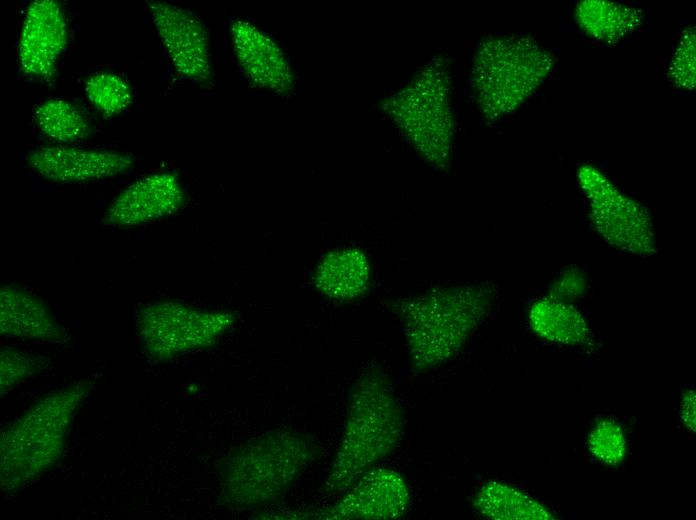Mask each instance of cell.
<instances>
[{"label": "cell", "instance_id": "obj_5", "mask_svg": "<svg viewBox=\"0 0 696 520\" xmlns=\"http://www.w3.org/2000/svg\"><path fill=\"white\" fill-rule=\"evenodd\" d=\"M232 322L228 312L204 311L163 300L138 309L136 331L145 355L160 362L213 344Z\"/></svg>", "mask_w": 696, "mask_h": 520}, {"label": "cell", "instance_id": "obj_1", "mask_svg": "<svg viewBox=\"0 0 696 520\" xmlns=\"http://www.w3.org/2000/svg\"><path fill=\"white\" fill-rule=\"evenodd\" d=\"M404 411L389 379L369 370L353 385L341 439L325 479L327 494H341L400 445Z\"/></svg>", "mask_w": 696, "mask_h": 520}, {"label": "cell", "instance_id": "obj_16", "mask_svg": "<svg viewBox=\"0 0 696 520\" xmlns=\"http://www.w3.org/2000/svg\"><path fill=\"white\" fill-rule=\"evenodd\" d=\"M85 93L91 105L104 117L124 112L132 103V89L120 75L98 72L85 81Z\"/></svg>", "mask_w": 696, "mask_h": 520}, {"label": "cell", "instance_id": "obj_17", "mask_svg": "<svg viewBox=\"0 0 696 520\" xmlns=\"http://www.w3.org/2000/svg\"><path fill=\"white\" fill-rule=\"evenodd\" d=\"M47 364V359L41 355L27 353L14 347H2L0 351L1 396L41 373Z\"/></svg>", "mask_w": 696, "mask_h": 520}, {"label": "cell", "instance_id": "obj_10", "mask_svg": "<svg viewBox=\"0 0 696 520\" xmlns=\"http://www.w3.org/2000/svg\"><path fill=\"white\" fill-rule=\"evenodd\" d=\"M184 201L185 192L175 174L151 173L126 186L109 204L103 221L112 227H137L176 212Z\"/></svg>", "mask_w": 696, "mask_h": 520}, {"label": "cell", "instance_id": "obj_18", "mask_svg": "<svg viewBox=\"0 0 696 520\" xmlns=\"http://www.w3.org/2000/svg\"><path fill=\"white\" fill-rule=\"evenodd\" d=\"M590 452L601 462L609 465L619 464L625 457L626 439L621 427L611 420L596 423L589 434Z\"/></svg>", "mask_w": 696, "mask_h": 520}, {"label": "cell", "instance_id": "obj_6", "mask_svg": "<svg viewBox=\"0 0 696 520\" xmlns=\"http://www.w3.org/2000/svg\"><path fill=\"white\" fill-rule=\"evenodd\" d=\"M333 504L303 518L323 520H388L406 514L411 492L395 468L377 465L361 475Z\"/></svg>", "mask_w": 696, "mask_h": 520}, {"label": "cell", "instance_id": "obj_8", "mask_svg": "<svg viewBox=\"0 0 696 520\" xmlns=\"http://www.w3.org/2000/svg\"><path fill=\"white\" fill-rule=\"evenodd\" d=\"M29 167L54 183L75 184L127 174L135 165L131 153L71 145L39 146L27 157Z\"/></svg>", "mask_w": 696, "mask_h": 520}, {"label": "cell", "instance_id": "obj_3", "mask_svg": "<svg viewBox=\"0 0 696 520\" xmlns=\"http://www.w3.org/2000/svg\"><path fill=\"white\" fill-rule=\"evenodd\" d=\"M317 452L308 436L291 429H275L253 438L222 462V501L236 510L278 501L316 459Z\"/></svg>", "mask_w": 696, "mask_h": 520}, {"label": "cell", "instance_id": "obj_14", "mask_svg": "<svg viewBox=\"0 0 696 520\" xmlns=\"http://www.w3.org/2000/svg\"><path fill=\"white\" fill-rule=\"evenodd\" d=\"M529 318L532 328L550 341L576 344L587 335V326L580 313L558 300L537 302L532 306Z\"/></svg>", "mask_w": 696, "mask_h": 520}, {"label": "cell", "instance_id": "obj_9", "mask_svg": "<svg viewBox=\"0 0 696 520\" xmlns=\"http://www.w3.org/2000/svg\"><path fill=\"white\" fill-rule=\"evenodd\" d=\"M68 24L55 0H36L27 8L19 43L18 63L23 75L48 80L67 46Z\"/></svg>", "mask_w": 696, "mask_h": 520}, {"label": "cell", "instance_id": "obj_15", "mask_svg": "<svg viewBox=\"0 0 696 520\" xmlns=\"http://www.w3.org/2000/svg\"><path fill=\"white\" fill-rule=\"evenodd\" d=\"M34 119L41 133L62 145L82 141L90 134L83 113L65 99L52 98L42 102L35 110Z\"/></svg>", "mask_w": 696, "mask_h": 520}, {"label": "cell", "instance_id": "obj_2", "mask_svg": "<svg viewBox=\"0 0 696 520\" xmlns=\"http://www.w3.org/2000/svg\"><path fill=\"white\" fill-rule=\"evenodd\" d=\"M93 385L81 380L33 403L1 432L0 483L14 493L51 470L60 460L68 434Z\"/></svg>", "mask_w": 696, "mask_h": 520}, {"label": "cell", "instance_id": "obj_20", "mask_svg": "<svg viewBox=\"0 0 696 520\" xmlns=\"http://www.w3.org/2000/svg\"><path fill=\"white\" fill-rule=\"evenodd\" d=\"M681 417L684 425L690 429L695 430V393L694 391L688 390L683 394L680 409Z\"/></svg>", "mask_w": 696, "mask_h": 520}, {"label": "cell", "instance_id": "obj_7", "mask_svg": "<svg viewBox=\"0 0 696 520\" xmlns=\"http://www.w3.org/2000/svg\"><path fill=\"white\" fill-rule=\"evenodd\" d=\"M152 23L176 72L199 85L213 77L206 26L193 12L160 1H148Z\"/></svg>", "mask_w": 696, "mask_h": 520}, {"label": "cell", "instance_id": "obj_13", "mask_svg": "<svg viewBox=\"0 0 696 520\" xmlns=\"http://www.w3.org/2000/svg\"><path fill=\"white\" fill-rule=\"evenodd\" d=\"M480 515L495 520L548 519L551 514L523 491L498 481L484 483L473 501Z\"/></svg>", "mask_w": 696, "mask_h": 520}, {"label": "cell", "instance_id": "obj_12", "mask_svg": "<svg viewBox=\"0 0 696 520\" xmlns=\"http://www.w3.org/2000/svg\"><path fill=\"white\" fill-rule=\"evenodd\" d=\"M0 333L12 339L65 344L68 335L43 299L7 284L0 289Z\"/></svg>", "mask_w": 696, "mask_h": 520}, {"label": "cell", "instance_id": "obj_19", "mask_svg": "<svg viewBox=\"0 0 696 520\" xmlns=\"http://www.w3.org/2000/svg\"><path fill=\"white\" fill-rule=\"evenodd\" d=\"M579 13L580 21L587 20H604L601 25H599L594 31L593 35L595 37H615L618 28L624 30L629 28L630 22L634 21V12L630 11L628 8H621L620 5H613L598 2L595 4H585L582 6Z\"/></svg>", "mask_w": 696, "mask_h": 520}, {"label": "cell", "instance_id": "obj_11", "mask_svg": "<svg viewBox=\"0 0 696 520\" xmlns=\"http://www.w3.org/2000/svg\"><path fill=\"white\" fill-rule=\"evenodd\" d=\"M232 48L244 76L256 88L276 94L292 91L294 74L281 47L255 24L231 22Z\"/></svg>", "mask_w": 696, "mask_h": 520}, {"label": "cell", "instance_id": "obj_4", "mask_svg": "<svg viewBox=\"0 0 696 520\" xmlns=\"http://www.w3.org/2000/svg\"><path fill=\"white\" fill-rule=\"evenodd\" d=\"M399 313L413 367L424 371L457 353L482 315L483 303L469 293L445 292L404 302Z\"/></svg>", "mask_w": 696, "mask_h": 520}]
</instances>
